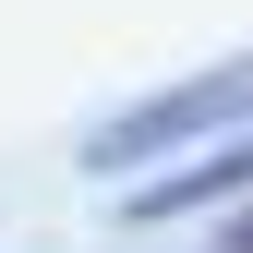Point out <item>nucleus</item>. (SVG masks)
Returning a JSON list of instances; mask_svg holds the SVG:
<instances>
[{"label": "nucleus", "mask_w": 253, "mask_h": 253, "mask_svg": "<svg viewBox=\"0 0 253 253\" xmlns=\"http://www.w3.org/2000/svg\"><path fill=\"white\" fill-rule=\"evenodd\" d=\"M229 121H253V48L217 60V73H193V84H157V97L121 109V121H97V133H84V169H145V157L217 145Z\"/></svg>", "instance_id": "obj_1"}, {"label": "nucleus", "mask_w": 253, "mask_h": 253, "mask_svg": "<svg viewBox=\"0 0 253 253\" xmlns=\"http://www.w3.org/2000/svg\"><path fill=\"white\" fill-rule=\"evenodd\" d=\"M229 193H253V133H217L193 169L133 181V193H121V217H133V229H157V217H193V205H229Z\"/></svg>", "instance_id": "obj_2"}, {"label": "nucleus", "mask_w": 253, "mask_h": 253, "mask_svg": "<svg viewBox=\"0 0 253 253\" xmlns=\"http://www.w3.org/2000/svg\"><path fill=\"white\" fill-rule=\"evenodd\" d=\"M229 253H253V205H241V229H229Z\"/></svg>", "instance_id": "obj_3"}]
</instances>
